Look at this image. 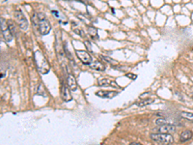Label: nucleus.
Returning <instances> with one entry per match:
<instances>
[{
	"mask_svg": "<svg viewBox=\"0 0 193 145\" xmlns=\"http://www.w3.org/2000/svg\"><path fill=\"white\" fill-rule=\"evenodd\" d=\"M36 94L39 96H42V97H47V94L46 92V89L44 88V86L42 84H40L37 88V91H36Z\"/></svg>",
	"mask_w": 193,
	"mask_h": 145,
	"instance_id": "obj_16",
	"label": "nucleus"
},
{
	"mask_svg": "<svg viewBox=\"0 0 193 145\" xmlns=\"http://www.w3.org/2000/svg\"><path fill=\"white\" fill-rule=\"evenodd\" d=\"M79 1H81L82 3H84V4H86V0H79Z\"/></svg>",
	"mask_w": 193,
	"mask_h": 145,
	"instance_id": "obj_25",
	"label": "nucleus"
},
{
	"mask_svg": "<svg viewBox=\"0 0 193 145\" xmlns=\"http://www.w3.org/2000/svg\"><path fill=\"white\" fill-rule=\"evenodd\" d=\"M88 32H89V35H90L93 39L98 38V31L96 28L93 27V26H90V27L88 28Z\"/></svg>",
	"mask_w": 193,
	"mask_h": 145,
	"instance_id": "obj_17",
	"label": "nucleus"
},
{
	"mask_svg": "<svg viewBox=\"0 0 193 145\" xmlns=\"http://www.w3.org/2000/svg\"><path fill=\"white\" fill-rule=\"evenodd\" d=\"M98 85H99V86H112L114 88H120L115 80H111V79L106 78H99V80H98Z\"/></svg>",
	"mask_w": 193,
	"mask_h": 145,
	"instance_id": "obj_8",
	"label": "nucleus"
},
{
	"mask_svg": "<svg viewBox=\"0 0 193 145\" xmlns=\"http://www.w3.org/2000/svg\"><path fill=\"white\" fill-rule=\"evenodd\" d=\"M126 76L127 78H129L131 79H135L137 76H136V75H133V74H126Z\"/></svg>",
	"mask_w": 193,
	"mask_h": 145,
	"instance_id": "obj_22",
	"label": "nucleus"
},
{
	"mask_svg": "<svg viewBox=\"0 0 193 145\" xmlns=\"http://www.w3.org/2000/svg\"><path fill=\"white\" fill-rule=\"evenodd\" d=\"M181 116H182L183 119L191 121L193 122V112H189V111H182L181 113Z\"/></svg>",
	"mask_w": 193,
	"mask_h": 145,
	"instance_id": "obj_15",
	"label": "nucleus"
},
{
	"mask_svg": "<svg viewBox=\"0 0 193 145\" xmlns=\"http://www.w3.org/2000/svg\"><path fill=\"white\" fill-rule=\"evenodd\" d=\"M154 102V99L153 98H147V99H143L140 102H138L136 105L138 106H146V105H149L151 103H153Z\"/></svg>",
	"mask_w": 193,
	"mask_h": 145,
	"instance_id": "obj_14",
	"label": "nucleus"
},
{
	"mask_svg": "<svg viewBox=\"0 0 193 145\" xmlns=\"http://www.w3.org/2000/svg\"><path fill=\"white\" fill-rule=\"evenodd\" d=\"M192 98H193V95H192Z\"/></svg>",
	"mask_w": 193,
	"mask_h": 145,
	"instance_id": "obj_26",
	"label": "nucleus"
},
{
	"mask_svg": "<svg viewBox=\"0 0 193 145\" xmlns=\"http://www.w3.org/2000/svg\"><path fill=\"white\" fill-rule=\"evenodd\" d=\"M0 22H1V33H2L3 38H4V40L6 41V43H11L14 39V35L12 34V32L10 31V29H9L8 23L5 22L3 17H1Z\"/></svg>",
	"mask_w": 193,
	"mask_h": 145,
	"instance_id": "obj_5",
	"label": "nucleus"
},
{
	"mask_svg": "<svg viewBox=\"0 0 193 145\" xmlns=\"http://www.w3.org/2000/svg\"><path fill=\"white\" fill-rule=\"evenodd\" d=\"M157 132L160 134H172V133L176 132V126L172 125V124H165V125L158 126V128L156 129Z\"/></svg>",
	"mask_w": 193,
	"mask_h": 145,
	"instance_id": "obj_7",
	"label": "nucleus"
},
{
	"mask_svg": "<svg viewBox=\"0 0 193 145\" xmlns=\"http://www.w3.org/2000/svg\"><path fill=\"white\" fill-rule=\"evenodd\" d=\"M38 17H39V30H40V33L42 35H47L49 33V31L51 30V25H50V22L46 19V16L43 14H38Z\"/></svg>",
	"mask_w": 193,
	"mask_h": 145,
	"instance_id": "obj_3",
	"label": "nucleus"
},
{
	"mask_svg": "<svg viewBox=\"0 0 193 145\" xmlns=\"http://www.w3.org/2000/svg\"><path fill=\"white\" fill-rule=\"evenodd\" d=\"M34 60L35 64H36V68L38 72L41 75H46L50 71V65L47 62L46 58L44 57L43 52L41 50H36L34 53Z\"/></svg>",
	"mask_w": 193,
	"mask_h": 145,
	"instance_id": "obj_1",
	"label": "nucleus"
},
{
	"mask_svg": "<svg viewBox=\"0 0 193 145\" xmlns=\"http://www.w3.org/2000/svg\"><path fill=\"white\" fill-rule=\"evenodd\" d=\"M96 95L100 98H108V99H110V98H113L115 96L118 95V92H116V91H106V90H100L96 92Z\"/></svg>",
	"mask_w": 193,
	"mask_h": 145,
	"instance_id": "obj_10",
	"label": "nucleus"
},
{
	"mask_svg": "<svg viewBox=\"0 0 193 145\" xmlns=\"http://www.w3.org/2000/svg\"><path fill=\"white\" fill-rule=\"evenodd\" d=\"M151 138L154 141V142L163 144V145H171L174 142V138L171 135L169 134H152L151 135Z\"/></svg>",
	"mask_w": 193,
	"mask_h": 145,
	"instance_id": "obj_2",
	"label": "nucleus"
},
{
	"mask_svg": "<svg viewBox=\"0 0 193 145\" xmlns=\"http://www.w3.org/2000/svg\"><path fill=\"white\" fill-rule=\"evenodd\" d=\"M71 89L69 88V86H66L65 84H62L61 86V98L64 102H70L72 101L73 97L71 95Z\"/></svg>",
	"mask_w": 193,
	"mask_h": 145,
	"instance_id": "obj_9",
	"label": "nucleus"
},
{
	"mask_svg": "<svg viewBox=\"0 0 193 145\" xmlns=\"http://www.w3.org/2000/svg\"><path fill=\"white\" fill-rule=\"evenodd\" d=\"M88 66L90 67L91 69L96 70V71H100V72H103V71H105V69H106L105 65L103 63H102V62H100V61H94V62H92V63L89 64Z\"/></svg>",
	"mask_w": 193,
	"mask_h": 145,
	"instance_id": "obj_12",
	"label": "nucleus"
},
{
	"mask_svg": "<svg viewBox=\"0 0 193 145\" xmlns=\"http://www.w3.org/2000/svg\"><path fill=\"white\" fill-rule=\"evenodd\" d=\"M67 84L69 88L71 89V91H76L77 90V82L75 78L73 75H68L67 78Z\"/></svg>",
	"mask_w": 193,
	"mask_h": 145,
	"instance_id": "obj_11",
	"label": "nucleus"
},
{
	"mask_svg": "<svg viewBox=\"0 0 193 145\" xmlns=\"http://www.w3.org/2000/svg\"><path fill=\"white\" fill-rule=\"evenodd\" d=\"M15 19H16L17 24H19V28L21 30H27L28 29V22L26 19L25 16L23 15V13L20 10H17L15 11Z\"/></svg>",
	"mask_w": 193,
	"mask_h": 145,
	"instance_id": "obj_4",
	"label": "nucleus"
},
{
	"mask_svg": "<svg viewBox=\"0 0 193 145\" xmlns=\"http://www.w3.org/2000/svg\"><path fill=\"white\" fill-rule=\"evenodd\" d=\"M75 54H76V56L78 57V59L80 61L82 62L83 64H85V65H89L90 63H92V56L89 54V53L87 52V51H85V50H78V49H76L75 50Z\"/></svg>",
	"mask_w": 193,
	"mask_h": 145,
	"instance_id": "obj_6",
	"label": "nucleus"
},
{
	"mask_svg": "<svg viewBox=\"0 0 193 145\" xmlns=\"http://www.w3.org/2000/svg\"><path fill=\"white\" fill-rule=\"evenodd\" d=\"M73 32H75V34H77L78 36H80V37H84L85 35H84V32H83L81 29H73Z\"/></svg>",
	"mask_w": 193,
	"mask_h": 145,
	"instance_id": "obj_21",
	"label": "nucleus"
},
{
	"mask_svg": "<svg viewBox=\"0 0 193 145\" xmlns=\"http://www.w3.org/2000/svg\"><path fill=\"white\" fill-rule=\"evenodd\" d=\"M100 57H102L103 60L104 61H106V62H109V63H117V61L116 60H114V59H111V58H109L108 56H105V55H100Z\"/></svg>",
	"mask_w": 193,
	"mask_h": 145,
	"instance_id": "obj_20",
	"label": "nucleus"
},
{
	"mask_svg": "<svg viewBox=\"0 0 193 145\" xmlns=\"http://www.w3.org/2000/svg\"><path fill=\"white\" fill-rule=\"evenodd\" d=\"M156 124L158 126H161V125H165V124H167V121L165 119H163V118H157L156 120Z\"/></svg>",
	"mask_w": 193,
	"mask_h": 145,
	"instance_id": "obj_19",
	"label": "nucleus"
},
{
	"mask_svg": "<svg viewBox=\"0 0 193 145\" xmlns=\"http://www.w3.org/2000/svg\"><path fill=\"white\" fill-rule=\"evenodd\" d=\"M192 135H193V133L191 131L186 130V131L182 132V134L180 135V139L182 142H185V141L190 139V138L192 137Z\"/></svg>",
	"mask_w": 193,
	"mask_h": 145,
	"instance_id": "obj_13",
	"label": "nucleus"
},
{
	"mask_svg": "<svg viewBox=\"0 0 193 145\" xmlns=\"http://www.w3.org/2000/svg\"><path fill=\"white\" fill-rule=\"evenodd\" d=\"M52 13L54 14L56 17H58V13H57V12H55V11H52Z\"/></svg>",
	"mask_w": 193,
	"mask_h": 145,
	"instance_id": "obj_24",
	"label": "nucleus"
},
{
	"mask_svg": "<svg viewBox=\"0 0 193 145\" xmlns=\"http://www.w3.org/2000/svg\"><path fill=\"white\" fill-rule=\"evenodd\" d=\"M130 145H143V144H141L140 142H131Z\"/></svg>",
	"mask_w": 193,
	"mask_h": 145,
	"instance_id": "obj_23",
	"label": "nucleus"
},
{
	"mask_svg": "<svg viewBox=\"0 0 193 145\" xmlns=\"http://www.w3.org/2000/svg\"><path fill=\"white\" fill-rule=\"evenodd\" d=\"M7 23H8V27H9V29H10V31L12 32V34L15 35V33H16V28H15L14 23L12 22L11 20H9Z\"/></svg>",
	"mask_w": 193,
	"mask_h": 145,
	"instance_id": "obj_18",
	"label": "nucleus"
}]
</instances>
